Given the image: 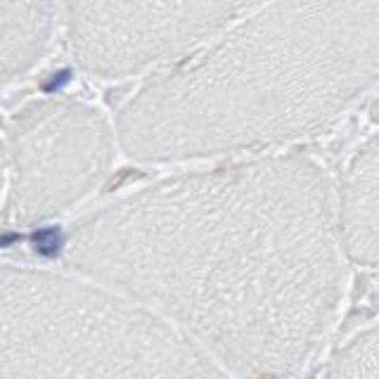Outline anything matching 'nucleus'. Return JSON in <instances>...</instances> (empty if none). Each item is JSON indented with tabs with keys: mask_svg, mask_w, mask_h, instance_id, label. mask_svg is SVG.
Returning a JSON list of instances; mask_svg holds the SVG:
<instances>
[{
	"mask_svg": "<svg viewBox=\"0 0 379 379\" xmlns=\"http://www.w3.org/2000/svg\"><path fill=\"white\" fill-rule=\"evenodd\" d=\"M109 131L95 109L79 102H43L17 116V176L22 195L38 207L60 204L90 185L109 156Z\"/></svg>",
	"mask_w": 379,
	"mask_h": 379,
	"instance_id": "7ed1b4c3",
	"label": "nucleus"
},
{
	"mask_svg": "<svg viewBox=\"0 0 379 379\" xmlns=\"http://www.w3.org/2000/svg\"><path fill=\"white\" fill-rule=\"evenodd\" d=\"M377 40V0H275L145 86L121 140L140 159H176L316 133L375 83Z\"/></svg>",
	"mask_w": 379,
	"mask_h": 379,
	"instance_id": "f257e3e1",
	"label": "nucleus"
},
{
	"mask_svg": "<svg viewBox=\"0 0 379 379\" xmlns=\"http://www.w3.org/2000/svg\"><path fill=\"white\" fill-rule=\"evenodd\" d=\"M264 0H67L74 55L121 79L200 48ZM268 3V0H266Z\"/></svg>",
	"mask_w": 379,
	"mask_h": 379,
	"instance_id": "f03ea898",
	"label": "nucleus"
},
{
	"mask_svg": "<svg viewBox=\"0 0 379 379\" xmlns=\"http://www.w3.org/2000/svg\"><path fill=\"white\" fill-rule=\"evenodd\" d=\"M52 19V0H0V88L43 57Z\"/></svg>",
	"mask_w": 379,
	"mask_h": 379,
	"instance_id": "20e7f679",
	"label": "nucleus"
}]
</instances>
